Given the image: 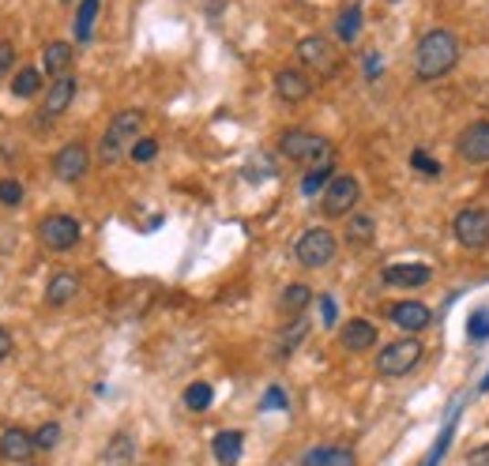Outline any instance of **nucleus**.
Returning a JSON list of instances; mask_svg holds the SVG:
<instances>
[{
    "label": "nucleus",
    "mask_w": 489,
    "mask_h": 466,
    "mask_svg": "<svg viewBox=\"0 0 489 466\" xmlns=\"http://www.w3.org/2000/svg\"><path fill=\"white\" fill-rule=\"evenodd\" d=\"M455 65H460V38L452 30H430L421 35L418 49H414V76L421 83H433V79H444Z\"/></svg>",
    "instance_id": "1"
},
{
    "label": "nucleus",
    "mask_w": 489,
    "mask_h": 466,
    "mask_svg": "<svg viewBox=\"0 0 489 466\" xmlns=\"http://www.w3.org/2000/svg\"><path fill=\"white\" fill-rule=\"evenodd\" d=\"M279 154L290 162H301V166H328L335 159V143L320 132H309V129H286L279 132Z\"/></svg>",
    "instance_id": "2"
},
{
    "label": "nucleus",
    "mask_w": 489,
    "mask_h": 466,
    "mask_svg": "<svg viewBox=\"0 0 489 466\" xmlns=\"http://www.w3.org/2000/svg\"><path fill=\"white\" fill-rule=\"evenodd\" d=\"M140 132H143V113H140V109H120V113L109 120V129H106V136H102V143H99L102 166H113V162L125 159V154H132Z\"/></svg>",
    "instance_id": "3"
},
{
    "label": "nucleus",
    "mask_w": 489,
    "mask_h": 466,
    "mask_svg": "<svg viewBox=\"0 0 489 466\" xmlns=\"http://www.w3.org/2000/svg\"><path fill=\"white\" fill-rule=\"evenodd\" d=\"M335 253H339V241H335V233H331V230H324V226L305 230V233L297 237V244H294L297 264H301V267H309V271L328 267V264L335 260Z\"/></svg>",
    "instance_id": "4"
},
{
    "label": "nucleus",
    "mask_w": 489,
    "mask_h": 466,
    "mask_svg": "<svg viewBox=\"0 0 489 466\" xmlns=\"http://www.w3.org/2000/svg\"><path fill=\"white\" fill-rule=\"evenodd\" d=\"M421 354H425V347L418 343L414 335L395 338V343H388V347L380 350V357H377V372H380V377H388V380L407 377V372L421 361Z\"/></svg>",
    "instance_id": "5"
},
{
    "label": "nucleus",
    "mask_w": 489,
    "mask_h": 466,
    "mask_svg": "<svg viewBox=\"0 0 489 466\" xmlns=\"http://www.w3.org/2000/svg\"><path fill=\"white\" fill-rule=\"evenodd\" d=\"M452 233L467 253H482V248L489 244V211L485 207H463L452 219Z\"/></svg>",
    "instance_id": "6"
},
{
    "label": "nucleus",
    "mask_w": 489,
    "mask_h": 466,
    "mask_svg": "<svg viewBox=\"0 0 489 466\" xmlns=\"http://www.w3.org/2000/svg\"><path fill=\"white\" fill-rule=\"evenodd\" d=\"M358 200H361V184H358V177L339 173V177H331V184L324 189L320 207H324L328 219H347V214L358 207Z\"/></svg>",
    "instance_id": "7"
},
{
    "label": "nucleus",
    "mask_w": 489,
    "mask_h": 466,
    "mask_svg": "<svg viewBox=\"0 0 489 466\" xmlns=\"http://www.w3.org/2000/svg\"><path fill=\"white\" fill-rule=\"evenodd\" d=\"M79 237H83V226L72 214H46L38 223V241L53 248V253H68L72 244H79Z\"/></svg>",
    "instance_id": "8"
},
{
    "label": "nucleus",
    "mask_w": 489,
    "mask_h": 466,
    "mask_svg": "<svg viewBox=\"0 0 489 466\" xmlns=\"http://www.w3.org/2000/svg\"><path fill=\"white\" fill-rule=\"evenodd\" d=\"M297 60L317 76H335L339 72V49H335L328 38H320V35H309V38L297 42Z\"/></svg>",
    "instance_id": "9"
},
{
    "label": "nucleus",
    "mask_w": 489,
    "mask_h": 466,
    "mask_svg": "<svg viewBox=\"0 0 489 466\" xmlns=\"http://www.w3.org/2000/svg\"><path fill=\"white\" fill-rule=\"evenodd\" d=\"M90 173V150L83 143H65L53 154V177L65 184H79Z\"/></svg>",
    "instance_id": "10"
},
{
    "label": "nucleus",
    "mask_w": 489,
    "mask_h": 466,
    "mask_svg": "<svg viewBox=\"0 0 489 466\" xmlns=\"http://www.w3.org/2000/svg\"><path fill=\"white\" fill-rule=\"evenodd\" d=\"M455 150H460V159L471 162V166L489 162V120L467 124V129L460 132V143H455Z\"/></svg>",
    "instance_id": "11"
},
{
    "label": "nucleus",
    "mask_w": 489,
    "mask_h": 466,
    "mask_svg": "<svg viewBox=\"0 0 489 466\" xmlns=\"http://www.w3.org/2000/svg\"><path fill=\"white\" fill-rule=\"evenodd\" d=\"M275 95H279L286 106H297L313 95V79L305 76L301 68H279L275 72Z\"/></svg>",
    "instance_id": "12"
},
{
    "label": "nucleus",
    "mask_w": 489,
    "mask_h": 466,
    "mask_svg": "<svg viewBox=\"0 0 489 466\" xmlns=\"http://www.w3.org/2000/svg\"><path fill=\"white\" fill-rule=\"evenodd\" d=\"M35 451H38L35 432H26L23 425H8L5 432H0V459L5 462H26Z\"/></svg>",
    "instance_id": "13"
},
{
    "label": "nucleus",
    "mask_w": 489,
    "mask_h": 466,
    "mask_svg": "<svg viewBox=\"0 0 489 466\" xmlns=\"http://www.w3.org/2000/svg\"><path fill=\"white\" fill-rule=\"evenodd\" d=\"M388 320L400 327V331H407V335H418L421 327H430L433 313H430V308H425L421 301H400V305L388 308Z\"/></svg>",
    "instance_id": "14"
},
{
    "label": "nucleus",
    "mask_w": 489,
    "mask_h": 466,
    "mask_svg": "<svg viewBox=\"0 0 489 466\" xmlns=\"http://www.w3.org/2000/svg\"><path fill=\"white\" fill-rule=\"evenodd\" d=\"M433 278V271L425 264H391L384 267V283L388 286H400V290H414V286H425Z\"/></svg>",
    "instance_id": "15"
},
{
    "label": "nucleus",
    "mask_w": 489,
    "mask_h": 466,
    "mask_svg": "<svg viewBox=\"0 0 489 466\" xmlns=\"http://www.w3.org/2000/svg\"><path fill=\"white\" fill-rule=\"evenodd\" d=\"M72 65H76V46L72 42H49L46 53H42V72L60 79V76H72Z\"/></svg>",
    "instance_id": "16"
},
{
    "label": "nucleus",
    "mask_w": 489,
    "mask_h": 466,
    "mask_svg": "<svg viewBox=\"0 0 489 466\" xmlns=\"http://www.w3.org/2000/svg\"><path fill=\"white\" fill-rule=\"evenodd\" d=\"M241 448H244L241 429H223V432H215V440H211V455H215L219 466H237Z\"/></svg>",
    "instance_id": "17"
},
{
    "label": "nucleus",
    "mask_w": 489,
    "mask_h": 466,
    "mask_svg": "<svg viewBox=\"0 0 489 466\" xmlns=\"http://www.w3.org/2000/svg\"><path fill=\"white\" fill-rule=\"evenodd\" d=\"M79 274L76 271H57L53 278H49V286H46V305H53V308H60V305H68L76 294H79Z\"/></svg>",
    "instance_id": "18"
},
{
    "label": "nucleus",
    "mask_w": 489,
    "mask_h": 466,
    "mask_svg": "<svg viewBox=\"0 0 489 466\" xmlns=\"http://www.w3.org/2000/svg\"><path fill=\"white\" fill-rule=\"evenodd\" d=\"M339 338H343V347L350 354H365V350L377 347V327L369 320H350V324H343V335Z\"/></svg>",
    "instance_id": "19"
},
{
    "label": "nucleus",
    "mask_w": 489,
    "mask_h": 466,
    "mask_svg": "<svg viewBox=\"0 0 489 466\" xmlns=\"http://www.w3.org/2000/svg\"><path fill=\"white\" fill-rule=\"evenodd\" d=\"M76 98V76H60L46 90V117H60Z\"/></svg>",
    "instance_id": "20"
},
{
    "label": "nucleus",
    "mask_w": 489,
    "mask_h": 466,
    "mask_svg": "<svg viewBox=\"0 0 489 466\" xmlns=\"http://www.w3.org/2000/svg\"><path fill=\"white\" fill-rule=\"evenodd\" d=\"M132 459H136L132 432H113L109 444L102 448V466H132Z\"/></svg>",
    "instance_id": "21"
},
{
    "label": "nucleus",
    "mask_w": 489,
    "mask_h": 466,
    "mask_svg": "<svg viewBox=\"0 0 489 466\" xmlns=\"http://www.w3.org/2000/svg\"><path fill=\"white\" fill-rule=\"evenodd\" d=\"M301 466H358L350 448H313L301 455Z\"/></svg>",
    "instance_id": "22"
},
{
    "label": "nucleus",
    "mask_w": 489,
    "mask_h": 466,
    "mask_svg": "<svg viewBox=\"0 0 489 466\" xmlns=\"http://www.w3.org/2000/svg\"><path fill=\"white\" fill-rule=\"evenodd\" d=\"M309 301H313V290L305 286V283H290L286 290H283V313L290 316V320H297L305 308H309Z\"/></svg>",
    "instance_id": "23"
},
{
    "label": "nucleus",
    "mask_w": 489,
    "mask_h": 466,
    "mask_svg": "<svg viewBox=\"0 0 489 466\" xmlns=\"http://www.w3.org/2000/svg\"><path fill=\"white\" fill-rule=\"evenodd\" d=\"M38 87H42V72H38V68H19V72L12 76V95H16V98H35Z\"/></svg>",
    "instance_id": "24"
},
{
    "label": "nucleus",
    "mask_w": 489,
    "mask_h": 466,
    "mask_svg": "<svg viewBox=\"0 0 489 466\" xmlns=\"http://www.w3.org/2000/svg\"><path fill=\"white\" fill-rule=\"evenodd\" d=\"M377 237V223L369 214H350V226H347V244H369Z\"/></svg>",
    "instance_id": "25"
},
{
    "label": "nucleus",
    "mask_w": 489,
    "mask_h": 466,
    "mask_svg": "<svg viewBox=\"0 0 489 466\" xmlns=\"http://www.w3.org/2000/svg\"><path fill=\"white\" fill-rule=\"evenodd\" d=\"M211 402H215V391H211V384L196 380V384H189V388H185V407H189L192 414L211 410Z\"/></svg>",
    "instance_id": "26"
},
{
    "label": "nucleus",
    "mask_w": 489,
    "mask_h": 466,
    "mask_svg": "<svg viewBox=\"0 0 489 466\" xmlns=\"http://www.w3.org/2000/svg\"><path fill=\"white\" fill-rule=\"evenodd\" d=\"M331 166H335V162L317 166V170L305 173V181H301V192H305V196H324V189H328L331 177H335V170H331Z\"/></svg>",
    "instance_id": "27"
},
{
    "label": "nucleus",
    "mask_w": 489,
    "mask_h": 466,
    "mask_svg": "<svg viewBox=\"0 0 489 466\" xmlns=\"http://www.w3.org/2000/svg\"><path fill=\"white\" fill-rule=\"evenodd\" d=\"M335 30H339V42H358V35H361V8L358 5H350V8H343V16H339V23H335Z\"/></svg>",
    "instance_id": "28"
},
{
    "label": "nucleus",
    "mask_w": 489,
    "mask_h": 466,
    "mask_svg": "<svg viewBox=\"0 0 489 466\" xmlns=\"http://www.w3.org/2000/svg\"><path fill=\"white\" fill-rule=\"evenodd\" d=\"M305 335H309V320L297 316V320H294V327H286V331H283V338H279V357H290Z\"/></svg>",
    "instance_id": "29"
},
{
    "label": "nucleus",
    "mask_w": 489,
    "mask_h": 466,
    "mask_svg": "<svg viewBox=\"0 0 489 466\" xmlns=\"http://www.w3.org/2000/svg\"><path fill=\"white\" fill-rule=\"evenodd\" d=\"M99 5H102V0H83V5H79V16H76V38L79 42H90V26H95Z\"/></svg>",
    "instance_id": "30"
},
{
    "label": "nucleus",
    "mask_w": 489,
    "mask_h": 466,
    "mask_svg": "<svg viewBox=\"0 0 489 466\" xmlns=\"http://www.w3.org/2000/svg\"><path fill=\"white\" fill-rule=\"evenodd\" d=\"M35 444H38L42 451H53V448L60 444V425H57V421H46L42 429H35Z\"/></svg>",
    "instance_id": "31"
},
{
    "label": "nucleus",
    "mask_w": 489,
    "mask_h": 466,
    "mask_svg": "<svg viewBox=\"0 0 489 466\" xmlns=\"http://www.w3.org/2000/svg\"><path fill=\"white\" fill-rule=\"evenodd\" d=\"M0 203H5V207H19L23 203V184L12 181V177L0 181Z\"/></svg>",
    "instance_id": "32"
},
{
    "label": "nucleus",
    "mask_w": 489,
    "mask_h": 466,
    "mask_svg": "<svg viewBox=\"0 0 489 466\" xmlns=\"http://www.w3.org/2000/svg\"><path fill=\"white\" fill-rule=\"evenodd\" d=\"M411 166H414L418 173H425V177H437V173H441V162H433L425 150H411Z\"/></svg>",
    "instance_id": "33"
},
{
    "label": "nucleus",
    "mask_w": 489,
    "mask_h": 466,
    "mask_svg": "<svg viewBox=\"0 0 489 466\" xmlns=\"http://www.w3.org/2000/svg\"><path fill=\"white\" fill-rule=\"evenodd\" d=\"M155 154H159V143H155V140H147V136H140L136 147H132V162H151Z\"/></svg>",
    "instance_id": "34"
},
{
    "label": "nucleus",
    "mask_w": 489,
    "mask_h": 466,
    "mask_svg": "<svg viewBox=\"0 0 489 466\" xmlns=\"http://www.w3.org/2000/svg\"><path fill=\"white\" fill-rule=\"evenodd\" d=\"M260 410H286V391H283V388H267Z\"/></svg>",
    "instance_id": "35"
},
{
    "label": "nucleus",
    "mask_w": 489,
    "mask_h": 466,
    "mask_svg": "<svg viewBox=\"0 0 489 466\" xmlns=\"http://www.w3.org/2000/svg\"><path fill=\"white\" fill-rule=\"evenodd\" d=\"M16 65V46L12 42H0V83H5V76L12 72Z\"/></svg>",
    "instance_id": "36"
},
{
    "label": "nucleus",
    "mask_w": 489,
    "mask_h": 466,
    "mask_svg": "<svg viewBox=\"0 0 489 466\" xmlns=\"http://www.w3.org/2000/svg\"><path fill=\"white\" fill-rule=\"evenodd\" d=\"M467 331H471V338H485L489 335V313H474L471 324H467Z\"/></svg>",
    "instance_id": "37"
},
{
    "label": "nucleus",
    "mask_w": 489,
    "mask_h": 466,
    "mask_svg": "<svg viewBox=\"0 0 489 466\" xmlns=\"http://www.w3.org/2000/svg\"><path fill=\"white\" fill-rule=\"evenodd\" d=\"M467 466H489V444L467 451Z\"/></svg>",
    "instance_id": "38"
},
{
    "label": "nucleus",
    "mask_w": 489,
    "mask_h": 466,
    "mask_svg": "<svg viewBox=\"0 0 489 466\" xmlns=\"http://www.w3.org/2000/svg\"><path fill=\"white\" fill-rule=\"evenodd\" d=\"M320 313H324V324H328V327H335V320H339V313H335V301H331L328 294L320 297Z\"/></svg>",
    "instance_id": "39"
},
{
    "label": "nucleus",
    "mask_w": 489,
    "mask_h": 466,
    "mask_svg": "<svg viewBox=\"0 0 489 466\" xmlns=\"http://www.w3.org/2000/svg\"><path fill=\"white\" fill-rule=\"evenodd\" d=\"M12 347H16V343H12V335H8L5 327H0V361H5V357L12 354Z\"/></svg>",
    "instance_id": "40"
},
{
    "label": "nucleus",
    "mask_w": 489,
    "mask_h": 466,
    "mask_svg": "<svg viewBox=\"0 0 489 466\" xmlns=\"http://www.w3.org/2000/svg\"><path fill=\"white\" fill-rule=\"evenodd\" d=\"M365 72H369V79H377V72H380V60H377V57H369V60H365Z\"/></svg>",
    "instance_id": "41"
},
{
    "label": "nucleus",
    "mask_w": 489,
    "mask_h": 466,
    "mask_svg": "<svg viewBox=\"0 0 489 466\" xmlns=\"http://www.w3.org/2000/svg\"><path fill=\"white\" fill-rule=\"evenodd\" d=\"M482 391H489V372H485V380H482Z\"/></svg>",
    "instance_id": "42"
},
{
    "label": "nucleus",
    "mask_w": 489,
    "mask_h": 466,
    "mask_svg": "<svg viewBox=\"0 0 489 466\" xmlns=\"http://www.w3.org/2000/svg\"><path fill=\"white\" fill-rule=\"evenodd\" d=\"M388 5H400V0H388Z\"/></svg>",
    "instance_id": "43"
},
{
    "label": "nucleus",
    "mask_w": 489,
    "mask_h": 466,
    "mask_svg": "<svg viewBox=\"0 0 489 466\" xmlns=\"http://www.w3.org/2000/svg\"><path fill=\"white\" fill-rule=\"evenodd\" d=\"M23 466H30V462H23Z\"/></svg>",
    "instance_id": "44"
},
{
    "label": "nucleus",
    "mask_w": 489,
    "mask_h": 466,
    "mask_svg": "<svg viewBox=\"0 0 489 466\" xmlns=\"http://www.w3.org/2000/svg\"><path fill=\"white\" fill-rule=\"evenodd\" d=\"M425 466H430V462H425Z\"/></svg>",
    "instance_id": "45"
}]
</instances>
